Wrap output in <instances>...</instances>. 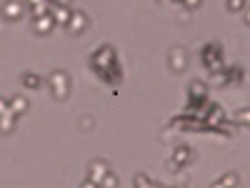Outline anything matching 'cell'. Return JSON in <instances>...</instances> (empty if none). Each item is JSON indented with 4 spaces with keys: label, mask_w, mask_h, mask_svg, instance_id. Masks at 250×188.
Masks as SVG:
<instances>
[{
    "label": "cell",
    "mask_w": 250,
    "mask_h": 188,
    "mask_svg": "<svg viewBox=\"0 0 250 188\" xmlns=\"http://www.w3.org/2000/svg\"><path fill=\"white\" fill-rule=\"evenodd\" d=\"M90 68L105 80V83H118L123 78V70H120V60H118V50L113 46H100L98 50H93L90 55Z\"/></svg>",
    "instance_id": "1"
},
{
    "label": "cell",
    "mask_w": 250,
    "mask_h": 188,
    "mask_svg": "<svg viewBox=\"0 0 250 188\" xmlns=\"http://www.w3.org/2000/svg\"><path fill=\"white\" fill-rule=\"evenodd\" d=\"M200 60H203V66L210 70V73H220V70H223V48H220V43H208V46H203Z\"/></svg>",
    "instance_id": "2"
},
{
    "label": "cell",
    "mask_w": 250,
    "mask_h": 188,
    "mask_svg": "<svg viewBox=\"0 0 250 188\" xmlns=\"http://www.w3.org/2000/svg\"><path fill=\"white\" fill-rule=\"evenodd\" d=\"M48 88H50L53 98L65 100L68 93H70V75H68L65 70H53V73L48 75Z\"/></svg>",
    "instance_id": "3"
},
{
    "label": "cell",
    "mask_w": 250,
    "mask_h": 188,
    "mask_svg": "<svg viewBox=\"0 0 250 188\" xmlns=\"http://www.w3.org/2000/svg\"><path fill=\"white\" fill-rule=\"evenodd\" d=\"M0 15H3L5 20H20L25 15V3H20V0H5L3 5H0Z\"/></svg>",
    "instance_id": "4"
},
{
    "label": "cell",
    "mask_w": 250,
    "mask_h": 188,
    "mask_svg": "<svg viewBox=\"0 0 250 188\" xmlns=\"http://www.w3.org/2000/svg\"><path fill=\"white\" fill-rule=\"evenodd\" d=\"M108 173H110L108 161L95 158V161H90V163H88V181H93V183H98V186H100V181L105 178Z\"/></svg>",
    "instance_id": "5"
},
{
    "label": "cell",
    "mask_w": 250,
    "mask_h": 188,
    "mask_svg": "<svg viewBox=\"0 0 250 188\" xmlns=\"http://www.w3.org/2000/svg\"><path fill=\"white\" fill-rule=\"evenodd\" d=\"M73 35H83L88 30V15L83 13V10H73V15H70V20H68V25H65Z\"/></svg>",
    "instance_id": "6"
},
{
    "label": "cell",
    "mask_w": 250,
    "mask_h": 188,
    "mask_svg": "<svg viewBox=\"0 0 250 188\" xmlns=\"http://www.w3.org/2000/svg\"><path fill=\"white\" fill-rule=\"evenodd\" d=\"M70 15H73L70 5H50V18H53L55 25H62V28H65L68 20H70Z\"/></svg>",
    "instance_id": "7"
},
{
    "label": "cell",
    "mask_w": 250,
    "mask_h": 188,
    "mask_svg": "<svg viewBox=\"0 0 250 188\" xmlns=\"http://www.w3.org/2000/svg\"><path fill=\"white\" fill-rule=\"evenodd\" d=\"M8 108H10V113H13L15 118H20L23 113H28L30 103H28L25 95H13V98H8Z\"/></svg>",
    "instance_id": "8"
},
{
    "label": "cell",
    "mask_w": 250,
    "mask_h": 188,
    "mask_svg": "<svg viewBox=\"0 0 250 188\" xmlns=\"http://www.w3.org/2000/svg\"><path fill=\"white\" fill-rule=\"evenodd\" d=\"M53 28H55V23H53L50 13L48 15H40V18H33V33L35 35H48Z\"/></svg>",
    "instance_id": "9"
},
{
    "label": "cell",
    "mask_w": 250,
    "mask_h": 188,
    "mask_svg": "<svg viewBox=\"0 0 250 188\" xmlns=\"http://www.w3.org/2000/svg\"><path fill=\"white\" fill-rule=\"evenodd\" d=\"M193 158H195V151L190 148V145H178L175 148V168L178 165H188Z\"/></svg>",
    "instance_id": "10"
},
{
    "label": "cell",
    "mask_w": 250,
    "mask_h": 188,
    "mask_svg": "<svg viewBox=\"0 0 250 188\" xmlns=\"http://www.w3.org/2000/svg\"><path fill=\"white\" fill-rule=\"evenodd\" d=\"M15 128H18V118H15L10 111L0 116V136H10Z\"/></svg>",
    "instance_id": "11"
},
{
    "label": "cell",
    "mask_w": 250,
    "mask_h": 188,
    "mask_svg": "<svg viewBox=\"0 0 250 188\" xmlns=\"http://www.w3.org/2000/svg\"><path fill=\"white\" fill-rule=\"evenodd\" d=\"M20 83L28 88V91H38L40 86H43V78H40L38 73H30V70H25L23 75H20Z\"/></svg>",
    "instance_id": "12"
},
{
    "label": "cell",
    "mask_w": 250,
    "mask_h": 188,
    "mask_svg": "<svg viewBox=\"0 0 250 188\" xmlns=\"http://www.w3.org/2000/svg\"><path fill=\"white\" fill-rule=\"evenodd\" d=\"M188 93H190V100H200V98H208V86L203 80H193L188 86Z\"/></svg>",
    "instance_id": "13"
},
{
    "label": "cell",
    "mask_w": 250,
    "mask_h": 188,
    "mask_svg": "<svg viewBox=\"0 0 250 188\" xmlns=\"http://www.w3.org/2000/svg\"><path fill=\"white\" fill-rule=\"evenodd\" d=\"M220 183H223L225 188H238L240 178H238V173H225V176L220 178Z\"/></svg>",
    "instance_id": "14"
},
{
    "label": "cell",
    "mask_w": 250,
    "mask_h": 188,
    "mask_svg": "<svg viewBox=\"0 0 250 188\" xmlns=\"http://www.w3.org/2000/svg\"><path fill=\"white\" fill-rule=\"evenodd\" d=\"M118 183H120V181H118V176H115V173L110 171V173H108L105 178L100 181V188H118Z\"/></svg>",
    "instance_id": "15"
},
{
    "label": "cell",
    "mask_w": 250,
    "mask_h": 188,
    "mask_svg": "<svg viewBox=\"0 0 250 188\" xmlns=\"http://www.w3.org/2000/svg\"><path fill=\"white\" fill-rule=\"evenodd\" d=\"M225 78H228V83L243 80V68H230V70H225Z\"/></svg>",
    "instance_id": "16"
},
{
    "label": "cell",
    "mask_w": 250,
    "mask_h": 188,
    "mask_svg": "<svg viewBox=\"0 0 250 188\" xmlns=\"http://www.w3.org/2000/svg\"><path fill=\"white\" fill-rule=\"evenodd\" d=\"M225 5H228L230 13H240L245 8V0H225Z\"/></svg>",
    "instance_id": "17"
},
{
    "label": "cell",
    "mask_w": 250,
    "mask_h": 188,
    "mask_svg": "<svg viewBox=\"0 0 250 188\" xmlns=\"http://www.w3.org/2000/svg\"><path fill=\"white\" fill-rule=\"evenodd\" d=\"M248 116H250V111H248V108H240V111L235 113V118H233V120H238L240 125H248Z\"/></svg>",
    "instance_id": "18"
},
{
    "label": "cell",
    "mask_w": 250,
    "mask_h": 188,
    "mask_svg": "<svg viewBox=\"0 0 250 188\" xmlns=\"http://www.w3.org/2000/svg\"><path fill=\"white\" fill-rule=\"evenodd\" d=\"M200 3H203V0H183V5H185V8H190V10L200 8Z\"/></svg>",
    "instance_id": "19"
},
{
    "label": "cell",
    "mask_w": 250,
    "mask_h": 188,
    "mask_svg": "<svg viewBox=\"0 0 250 188\" xmlns=\"http://www.w3.org/2000/svg\"><path fill=\"white\" fill-rule=\"evenodd\" d=\"M10 108H8V98H0V116L3 113H8Z\"/></svg>",
    "instance_id": "20"
},
{
    "label": "cell",
    "mask_w": 250,
    "mask_h": 188,
    "mask_svg": "<svg viewBox=\"0 0 250 188\" xmlns=\"http://www.w3.org/2000/svg\"><path fill=\"white\" fill-rule=\"evenodd\" d=\"M80 188H100V186H98V183H93V181H88V178H85V181H83V183H80Z\"/></svg>",
    "instance_id": "21"
},
{
    "label": "cell",
    "mask_w": 250,
    "mask_h": 188,
    "mask_svg": "<svg viewBox=\"0 0 250 188\" xmlns=\"http://www.w3.org/2000/svg\"><path fill=\"white\" fill-rule=\"evenodd\" d=\"M50 5H70V0H48Z\"/></svg>",
    "instance_id": "22"
},
{
    "label": "cell",
    "mask_w": 250,
    "mask_h": 188,
    "mask_svg": "<svg viewBox=\"0 0 250 188\" xmlns=\"http://www.w3.org/2000/svg\"><path fill=\"white\" fill-rule=\"evenodd\" d=\"M40 3H45V0H25L28 8H35V5H40Z\"/></svg>",
    "instance_id": "23"
},
{
    "label": "cell",
    "mask_w": 250,
    "mask_h": 188,
    "mask_svg": "<svg viewBox=\"0 0 250 188\" xmlns=\"http://www.w3.org/2000/svg\"><path fill=\"white\" fill-rule=\"evenodd\" d=\"M210 188H225V186H223L220 181H215V183H210Z\"/></svg>",
    "instance_id": "24"
},
{
    "label": "cell",
    "mask_w": 250,
    "mask_h": 188,
    "mask_svg": "<svg viewBox=\"0 0 250 188\" xmlns=\"http://www.w3.org/2000/svg\"><path fill=\"white\" fill-rule=\"evenodd\" d=\"M168 3H183V0H168Z\"/></svg>",
    "instance_id": "25"
}]
</instances>
